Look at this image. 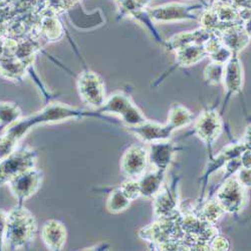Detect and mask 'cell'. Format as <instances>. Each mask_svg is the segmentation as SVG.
Returning <instances> with one entry per match:
<instances>
[{
    "label": "cell",
    "instance_id": "6da1fadb",
    "mask_svg": "<svg viewBox=\"0 0 251 251\" xmlns=\"http://www.w3.org/2000/svg\"><path fill=\"white\" fill-rule=\"evenodd\" d=\"M99 118L106 119L104 115L100 114L98 111L89 112L74 108L69 104L60 102H51L33 115L25 118H20L14 124L4 129V133L15 139L16 141L22 140L31 129L37 126L59 123L73 119H82V118Z\"/></svg>",
    "mask_w": 251,
    "mask_h": 251
},
{
    "label": "cell",
    "instance_id": "7a4b0ae2",
    "mask_svg": "<svg viewBox=\"0 0 251 251\" xmlns=\"http://www.w3.org/2000/svg\"><path fill=\"white\" fill-rule=\"evenodd\" d=\"M37 232L34 215L23 204H17L7 212L3 250H20L27 247Z\"/></svg>",
    "mask_w": 251,
    "mask_h": 251
},
{
    "label": "cell",
    "instance_id": "3957f363",
    "mask_svg": "<svg viewBox=\"0 0 251 251\" xmlns=\"http://www.w3.org/2000/svg\"><path fill=\"white\" fill-rule=\"evenodd\" d=\"M180 216L181 210L170 217L157 218V220L152 224L142 228L138 232V235L141 239L147 241L151 248L167 242L184 243L185 234L179 224Z\"/></svg>",
    "mask_w": 251,
    "mask_h": 251
},
{
    "label": "cell",
    "instance_id": "277c9868",
    "mask_svg": "<svg viewBox=\"0 0 251 251\" xmlns=\"http://www.w3.org/2000/svg\"><path fill=\"white\" fill-rule=\"evenodd\" d=\"M207 5V2H198L194 4L169 2L154 7H147V11L154 23L171 24L187 22V20L198 22L199 16L195 11L203 10Z\"/></svg>",
    "mask_w": 251,
    "mask_h": 251
},
{
    "label": "cell",
    "instance_id": "5b68a950",
    "mask_svg": "<svg viewBox=\"0 0 251 251\" xmlns=\"http://www.w3.org/2000/svg\"><path fill=\"white\" fill-rule=\"evenodd\" d=\"M223 121L220 113L212 108L205 109L195 121L191 134L198 137L207 149L209 158H212L213 145L223 132Z\"/></svg>",
    "mask_w": 251,
    "mask_h": 251
},
{
    "label": "cell",
    "instance_id": "8992f818",
    "mask_svg": "<svg viewBox=\"0 0 251 251\" xmlns=\"http://www.w3.org/2000/svg\"><path fill=\"white\" fill-rule=\"evenodd\" d=\"M37 153L30 147L16 148L9 156L0 161V187L6 185L16 175L36 167Z\"/></svg>",
    "mask_w": 251,
    "mask_h": 251
},
{
    "label": "cell",
    "instance_id": "52a82bcc",
    "mask_svg": "<svg viewBox=\"0 0 251 251\" xmlns=\"http://www.w3.org/2000/svg\"><path fill=\"white\" fill-rule=\"evenodd\" d=\"M216 189L215 199L224 209L225 213L236 215L241 212L248 198V189L237 181L235 176L225 180Z\"/></svg>",
    "mask_w": 251,
    "mask_h": 251
},
{
    "label": "cell",
    "instance_id": "ba28073f",
    "mask_svg": "<svg viewBox=\"0 0 251 251\" xmlns=\"http://www.w3.org/2000/svg\"><path fill=\"white\" fill-rule=\"evenodd\" d=\"M76 88L81 100L96 111L102 106L107 99L103 80L91 70H85L79 74Z\"/></svg>",
    "mask_w": 251,
    "mask_h": 251
},
{
    "label": "cell",
    "instance_id": "9c48e42d",
    "mask_svg": "<svg viewBox=\"0 0 251 251\" xmlns=\"http://www.w3.org/2000/svg\"><path fill=\"white\" fill-rule=\"evenodd\" d=\"M179 183L180 177L173 174L170 184L162 187L153 198V211L156 218L170 217L180 211Z\"/></svg>",
    "mask_w": 251,
    "mask_h": 251
},
{
    "label": "cell",
    "instance_id": "30bf717a",
    "mask_svg": "<svg viewBox=\"0 0 251 251\" xmlns=\"http://www.w3.org/2000/svg\"><path fill=\"white\" fill-rule=\"evenodd\" d=\"M43 181L44 172L34 167L13 177L7 185L18 204H24L25 201L32 197L40 189Z\"/></svg>",
    "mask_w": 251,
    "mask_h": 251
},
{
    "label": "cell",
    "instance_id": "8fae6325",
    "mask_svg": "<svg viewBox=\"0 0 251 251\" xmlns=\"http://www.w3.org/2000/svg\"><path fill=\"white\" fill-rule=\"evenodd\" d=\"M244 83V73L241 59L238 53H233L224 65V74L222 78V83L224 87L225 98L222 104V109L220 115H222L233 96H236L241 93Z\"/></svg>",
    "mask_w": 251,
    "mask_h": 251
},
{
    "label": "cell",
    "instance_id": "7c38bea8",
    "mask_svg": "<svg viewBox=\"0 0 251 251\" xmlns=\"http://www.w3.org/2000/svg\"><path fill=\"white\" fill-rule=\"evenodd\" d=\"M148 163V150L144 146L132 145L121 158V173L127 179L138 180L146 172Z\"/></svg>",
    "mask_w": 251,
    "mask_h": 251
},
{
    "label": "cell",
    "instance_id": "4fadbf2b",
    "mask_svg": "<svg viewBox=\"0 0 251 251\" xmlns=\"http://www.w3.org/2000/svg\"><path fill=\"white\" fill-rule=\"evenodd\" d=\"M181 150L183 148L170 140L151 143L148 149V162L155 167V169L167 172L175 154Z\"/></svg>",
    "mask_w": 251,
    "mask_h": 251
},
{
    "label": "cell",
    "instance_id": "5bb4252c",
    "mask_svg": "<svg viewBox=\"0 0 251 251\" xmlns=\"http://www.w3.org/2000/svg\"><path fill=\"white\" fill-rule=\"evenodd\" d=\"M205 57H207V54L205 52V50L203 46L200 45H191L185 47L183 49H180L175 51V60L173 66L167 71L160 78L157 79L154 86H158L167 77L173 74L178 69H184L189 68L192 66H195L202 61Z\"/></svg>",
    "mask_w": 251,
    "mask_h": 251
},
{
    "label": "cell",
    "instance_id": "9a60e30c",
    "mask_svg": "<svg viewBox=\"0 0 251 251\" xmlns=\"http://www.w3.org/2000/svg\"><path fill=\"white\" fill-rule=\"evenodd\" d=\"M128 130L146 144L170 140L174 133V131L167 124L161 125L149 120L143 124L135 126V127H130Z\"/></svg>",
    "mask_w": 251,
    "mask_h": 251
},
{
    "label": "cell",
    "instance_id": "2e32d148",
    "mask_svg": "<svg viewBox=\"0 0 251 251\" xmlns=\"http://www.w3.org/2000/svg\"><path fill=\"white\" fill-rule=\"evenodd\" d=\"M213 31L208 30L202 26L190 30V31H183L177 34H174L170 38L164 40L163 47L167 51H176L180 49L191 45H200L203 46L205 41L209 38Z\"/></svg>",
    "mask_w": 251,
    "mask_h": 251
},
{
    "label": "cell",
    "instance_id": "e0dca14e",
    "mask_svg": "<svg viewBox=\"0 0 251 251\" xmlns=\"http://www.w3.org/2000/svg\"><path fill=\"white\" fill-rule=\"evenodd\" d=\"M40 236L49 250L60 251L66 245L68 231L65 224L61 221L50 219L41 227Z\"/></svg>",
    "mask_w": 251,
    "mask_h": 251
},
{
    "label": "cell",
    "instance_id": "ac0fdd59",
    "mask_svg": "<svg viewBox=\"0 0 251 251\" xmlns=\"http://www.w3.org/2000/svg\"><path fill=\"white\" fill-rule=\"evenodd\" d=\"M222 44L233 53L242 51L249 44L251 35L245 30L243 24L238 23L219 32Z\"/></svg>",
    "mask_w": 251,
    "mask_h": 251
},
{
    "label": "cell",
    "instance_id": "d6986e66",
    "mask_svg": "<svg viewBox=\"0 0 251 251\" xmlns=\"http://www.w3.org/2000/svg\"><path fill=\"white\" fill-rule=\"evenodd\" d=\"M167 172L155 169L154 171L145 172L139 179L141 197L153 199L162 189Z\"/></svg>",
    "mask_w": 251,
    "mask_h": 251
},
{
    "label": "cell",
    "instance_id": "ffe728a7",
    "mask_svg": "<svg viewBox=\"0 0 251 251\" xmlns=\"http://www.w3.org/2000/svg\"><path fill=\"white\" fill-rule=\"evenodd\" d=\"M133 102L131 97L124 92H117L107 97L102 106L97 111L101 115H115L119 118Z\"/></svg>",
    "mask_w": 251,
    "mask_h": 251
},
{
    "label": "cell",
    "instance_id": "44dd1931",
    "mask_svg": "<svg viewBox=\"0 0 251 251\" xmlns=\"http://www.w3.org/2000/svg\"><path fill=\"white\" fill-rule=\"evenodd\" d=\"M193 212L202 220L211 225H217L219 220L226 214L218 201L212 198L203 200V202L196 206Z\"/></svg>",
    "mask_w": 251,
    "mask_h": 251
},
{
    "label": "cell",
    "instance_id": "7402d4cb",
    "mask_svg": "<svg viewBox=\"0 0 251 251\" xmlns=\"http://www.w3.org/2000/svg\"><path fill=\"white\" fill-rule=\"evenodd\" d=\"M28 67L24 61L12 54H4L0 58V75L10 80H20L25 75Z\"/></svg>",
    "mask_w": 251,
    "mask_h": 251
},
{
    "label": "cell",
    "instance_id": "603a6c76",
    "mask_svg": "<svg viewBox=\"0 0 251 251\" xmlns=\"http://www.w3.org/2000/svg\"><path fill=\"white\" fill-rule=\"evenodd\" d=\"M38 31L39 35L47 41H56L64 36V27L52 10L51 13L47 12L40 18Z\"/></svg>",
    "mask_w": 251,
    "mask_h": 251
},
{
    "label": "cell",
    "instance_id": "cb8c5ba5",
    "mask_svg": "<svg viewBox=\"0 0 251 251\" xmlns=\"http://www.w3.org/2000/svg\"><path fill=\"white\" fill-rule=\"evenodd\" d=\"M194 120L195 115L190 110H188L181 103L175 102L169 110L168 119H167L166 124L175 132L176 130L187 127L188 125L193 123Z\"/></svg>",
    "mask_w": 251,
    "mask_h": 251
},
{
    "label": "cell",
    "instance_id": "d4e9b609",
    "mask_svg": "<svg viewBox=\"0 0 251 251\" xmlns=\"http://www.w3.org/2000/svg\"><path fill=\"white\" fill-rule=\"evenodd\" d=\"M132 201L124 194L121 188H115L107 199V210L112 214H120L127 210Z\"/></svg>",
    "mask_w": 251,
    "mask_h": 251
},
{
    "label": "cell",
    "instance_id": "484cf974",
    "mask_svg": "<svg viewBox=\"0 0 251 251\" xmlns=\"http://www.w3.org/2000/svg\"><path fill=\"white\" fill-rule=\"evenodd\" d=\"M20 118H23L22 110L15 103L0 102V123L3 127H9Z\"/></svg>",
    "mask_w": 251,
    "mask_h": 251
},
{
    "label": "cell",
    "instance_id": "4316f807",
    "mask_svg": "<svg viewBox=\"0 0 251 251\" xmlns=\"http://www.w3.org/2000/svg\"><path fill=\"white\" fill-rule=\"evenodd\" d=\"M120 119H121V122L127 128L135 127V126L143 124L144 122L148 120L142 113V111L138 108L137 104H135L134 101L130 104L128 109L124 112V114L120 117Z\"/></svg>",
    "mask_w": 251,
    "mask_h": 251
},
{
    "label": "cell",
    "instance_id": "83f0119b",
    "mask_svg": "<svg viewBox=\"0 0 251 251\" xmlns=\"http://www.w3.org/2000/svg\"><path fill=\"white\" fill-rule=\"evenodd\" d=\"M224 74V65L210 61L204 70V80L207 85L218 86L222 83Z\"/></svg>",
    "mask_w": 251,
    "mask_h": 251
},
{
    "label": "cell",
    "instance_id": "f1b7e54d",
    "mask_svg": "<svg viewBox=\"0 0 251 251\" xmlns=\"http://www.w3.org/2000/svg\"><path fill=\"white\" fill-rule=\"evenodd\" d=\"M18 143V141L4 132L0 135V161H2L13 151H15Z\"/></svg>",
    "mask_w": 251,
    "mask_h": 251
},
{
    "label": "cell",
    "instance_id": "f546056e",
    "mask_svg": "<svg viewBox=\"0 0 251 251\" xmlns=\"http://www.w3.org/2000/svg\"><path fill=\"white\" fill-rule=\"evenodd\" d=\"M119 187L121 188V190L124 192V194L127 196L132 202L141 197L139 183H138V180L136 179H127L126 181H124Z\"/></svg>",
    "mask_w": 251,
    "mask_h": 251
},
{
    "label": "cell",
    "instance_id": "4dcf8cb0",
    "mask_svg": "<svg viewBox=\"0 0 251 251\" xmlns=\"http://www.w3.org/2000/svg\"><path fill=\"white\" fill-rule=\"evenodd\" d=\"M241 168V164H240V161H239V158H234V159H230L228 160L225 165H224V169H225V172H224V175H223V178L221 179L220 183L218 184V186L223 183L225 180H227L228 178L230 177H233L235 176L236 172ZM217 186V187H218ZM217 187H215V189Z\"/></svg>",
    "mask_w": 251,
    "mask_h": 251
},
{
    "label": "cell",
    "instance_id": "1f68e13d",
    "mask_svg": "<svg viewBox=\"0 0 251 251\" xmlns=\"http://www.w3.org/2000/svg\"><path fill=\"white\" fill-rule=\"evenodd\" d=\"M233 52L230 50L229 49H227L224 45L222 47H220L216 51H214L213 53L209 54L208 57L210 58L211 61L217 62V64H221V65H225L226 62L231 58Z\"/></svg>",
    "mask_w": 251,
    "mask_h": 251
},
{
    "label": "cell",
    "instance_id": "d6a6232c",
    "mask_svg": "<svg viewBox=\"0 0 251 251\" xmlns=\"http://www.w3.org/2000/svg\"><path fill=\"white\" fill-rule=\"evenodd\" d=\"M230 248V243L227 238L217 233L209 240V250L214 251H227Z\"/></svg>",
    "mask_w": 251,
    "mask_h": 251
},
{
    "label": "cell",
    "instance_id": "836d02e7",
    "mask_svg": "<svg viewBox=\"0 0 251 251\" xmlns=\"http://www.w3.org/2000/svg\"><path fill=\"white\" fill-rule=\"evenodd\" d=\"M235 178L243 187L246 188V189H249L251 186V169L241 167V168L236 172Z\"/></svg>",
    "mask_w": 251,
    "mask_h": 251
},
{
    "label": "cell",
    "instance_id": "e575fe53",
    "mask_svg": "<svg viewBox=\"0 0 251 251\" xmlns=\"http://www.w3.org/2000/svg\"><path fill=\"white\" fill-rule=\"evenodd\" d=\"M6 221H7V212H5L1 208H0V250H3Z\"/></svg>",
    "mask_w": 251,
    "mask_h": 251
},
{
    "label": "cell",
    "instance_id": "d590c367",
    "mask_svg": "<svg viewBox=\"0 0 251 251\" xmlns=\"http://www.w3.org/2000/svg\"><path fill=\"white\" fill-rule=\"evenodd\" d=\"M227 2L237 11L251 7V0H227Z\"/></svg>",
    "mask_w": 251,
    "mask_h": 251
},
{
    "label": "cell",
    "instance_id": "8d00e7d4",
    "mask_svg": "<svg viewBox=\"0 0 251 251\" xmlns=\"http://www.w3.org/2000/svg\"><path fill=\"white\" fill-rule=\"evenodd\" d=\"M239 161L243 168L251 169V149H246L239 156Z\"/></svg>",
    "mask_w": 251,
    "mask_h": 251
},
{
    "label": "cell",
    "instance_id": "74e56055",
    "mask_svg": "<svg viewBox=\"0 0 251 251\" xmlns=\"http://www.w3.org/2000/svg\"><path fill=\"white\" fill-rule=\"evenodd\" d=\"M250 124L246 127V130L244 132V135H243V138L240 140L241 142H243L244 144H246L247 146H250L251 147V137H250Z\"/></svg>",
    "mask_w": 251,
    "mask_h": 251
},
{
    "label": "cell",
    "instance_id": "f35d334b",
    "mask_svg": "<svg viewBox=\"0 0 251 251\" xmlns=\"http://www.w3.org/2000/svg\"><path fill=\"white\" fill-rule=\"evenodd\" d=\"M213 2H227V0H210L207 3H213Z\"/></svg>",
    "mask_w": 251,
    "mask_h": 251
},
{
    "label": "cell",
    "instance_id": "ab89813d",
    "mask_svg": "<svg viewBox=\"0 0 251 251\" xmlns=\"http://www.w3.org/2000/svg\"><path fill=\"white\" fill-rule=\"evenodd\" d=\"M199 2H203V3H204V2H206V1H204V0H199Z\"/></svg>",
    "mask_w": 251,
    "mask_h": 251
}]
</instances>
